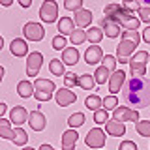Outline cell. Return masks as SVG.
Segmentation results:
<instances>
[{"mask_svg": "<svg viewBox=\"0 0 150 150\" xmlns=\"http://www.w3.org/2000/svg\"><path fill=\"white\" fill-rule=\"evenodd\" d=\"M92 23V11L90 9H79L75 11V25L79 28H86Z\"/></svg>", "mask_w": 150, "mask_h": 150, "instance_id": "obj_17", "label": "cell"}, {"mask_svg": "<svg viewBox=\"0 0 150 150\" xmlns=\"http://www.w3.org/2000/svg\"><path fill=\"white\" fill-rule=\"evenodd\" d=\"M103 62V66H105L107 69H109V71H116V62H118V60H116V56H112V54H105V58L101 60Z\"/></svg>", "mask_w": 150, "mask_h": 150, "instance_id": "obj_35", "label": "cell"}, {"mask_svg": "<svg viewBox=\"0 0 150 150\" xmlns=\"http://www.w3.org/2000/svg\"><path fill=\"white\" fill-rule=\"evenodd\" d=\"M51 96H53V94H47V92H41V90H36L34 92V98H36L38 101H49Z\"/></svg>", "mask_w": 150, "mask_h": 150, "instance_id": "obj_41", "label": "cell"}, {"mask_svg": "<svg viewBox=\"0 0 150 150\" xmlns=\"http://www.w3.org/2000/svg\"><path fill=\"white\" fill-rule=\"evenodd\" d=\"M77 139H79L77 131H75V129H68L62 135V150H73L75 144H77Z\"/></svg>", "mask_w": 150, "mask_h": 150, "instance_id": "obj_16", "label": "cell"}, {"mask_svg": "<svg viewBox=\"0 0 150 150\" xmlns=\"http://www.w3.org/2000/svg\"><path fill=\"white\" fill-rule=\"evenodd\" d=\"M139 2H143V4H148V8H150V0H139Z\"/></svg>", "mask_w": 150, "mask_h": 150, "instance_id": "obj_48", "label": "cell"}, {"mask_svg": "<svg viewBox=\"0 0 150 150\" xmlns=\"http://www.w3.org/2000/svg\"><path fill=\"white\" fill-rule=\"evenodd\" d=\"M124 101L133 109H144L150 105V81L146 77H131L122 88Z\"/></svg>", "mask_w": 150, "mask_h": 150, "instance_id": "obj_1", "label": "cell"}, {"mask_svg": "<svg viewBox=\"0 0 150 150\" xmlns=\"http://www.w3.org/2000/svg\"><path fill=\"white\" fill-rule=\"evenodd\" d=\"M137 13H139V19H141V21L150 25V8H139Z\"/></svg>", "mask_w": 150, "mask_h": 150, "instance_id": "obj_40", "label": "cell"}, {"mask_svg": "<svg viewBox=\"0 0 150 150\" xmlns=\"http://www.w3.org/2000/svg\"><path fill=\"white\" fill-rule=\"evenodd\" d=\"M150 58L146 51H139L129 58V71L133 77H144L146 73V60Z\"/></svg>", "mask_w": 150, "mask_h": 150, "instance_id": "obj_4", "label": "cell"}, {"mask_svg": "<svg viewBox=\"0 0 150 150\" xmlns=\"http://www.w3.org/2000/svg\"><path fill=\"white\" fill-rule=\"evenodd\" d=\"M11 53L15 54V56H25L28 54V45H26V41L25 40H19V38H15V40L11 41Z\"/></svg>", "mask_w": 150, "mask_h": 150, "instance_id": "obj_22", "label": "cell"}, {"mask_svg": "<svg viewBox=\"0 0 150 150\" xmlns=\"http://www.w3.org/2000/svg\"><path fill=\"white\" fill-rule=\"evenodd\" d=\"M13 131H15V137H13V143H15V144H19V146H25V144H26V141H28V135H26V131L23 129V128H15Z\"/></svg>", "mask_w": 150, "mask_h": 150, "instance_id": "obj_31", "label": "cell"}, {"mask_svg": "<svg viewBox=\"0 0 150 150\" xmlns=\"http://www.w3.org/2000/svg\"><path fill=\"white\" fill-rule=\"evenodd\" d=\"M118 150H139V148H137V144H135L133 141H122Z\"/></svg>", "mask_w": 150, "mask_h": 150, "instance_id": "obj_42", "label": "cell"}, {"mask_svg": "<svg viewBox=\"0 0 150 150\" xmlns=\"http://www.w3.org/2000/svg\"><path fill=\"white\" fill-rule=\"evenodd\" d=\"M64 84H66V88H71L75 84H79V77L75 73H66L64 75Z\"/></svg>", "mask_w": 150, "mask_h": 150, "instance_id": "obj_38", "label": "cell"}, {"mask_svg": "<svg viewBox=\"0 0 150 150\" xmlns=\"http://www.w3.org/2000/svg\"><path fill=\"white\" fill-rule=\"evenodd\" d=\"M116 105H118L116 96H107L105 100H103V109H105V111H115Z\"/></svg>", "mask_w": 150, "mask_h": 150, "instance_id": "obj_36", "label": "cell"}, {"mask_svg": "<svg viewBox=\"0 0 150 150\" xmlns=\"http://www.w3.org/2000/svg\"><path fill=\"white\" fill-rule=\"evenodd\" d=\"M58 30H60V36H71L75 32V23L71 17H62L58 21Z\"/></svg>", "mask_w": 150, "mask_h": 150, "instance_id": "obj_20", "label": "cell"}, {"mask_svg": "<svg viewBox=\"0 0 150 150\" xmlns=\"http://www.w3.org/2000/svg\"><path fill=\"white\" fill-rule=\"evenodd\" d=\"M94 122H96V124H107V122H109V115H107V111L105 109L96 111V112H94Z\"/></svg>", "mask_w": 150, "mask_h": 150, "instance_id": "obj_37", "label": "cell"}, {"mask_svg": "<svg viewBox=\"0 0 150 150\" xmlns=\"http://www.w3.org/2000/svg\"><path fill=\"white\" fill-rule=\"evenodd\" d=\"M40 17L45 23H54L56 17H58V4L54 0H43V4L40 8Z\"/></svg>", "mask_w": 150, "mask_h": 150, "instance_id": "obj_6", "label": "cell"}, {"mask_svg": "<svg viewBox=\"0 0 150 150\" xmlns=\"http://www.w3.org/2000/svg\"><path fill=\"white\" fill-rule=\"evenodd\" d=\"M41 66H43V54L34 51V53H30L26 56V75H30V77H36L38 73H40Z\"/></svg>", "mask_w": 150, "mask_h": 150, "instance_id": "obj_7", "label": "cell"}, {"mask_svg": "<svg viewBox=\"0 0 150 150\" xmlns=\"http://www.w3.org/2000/svg\"><path fill=\"white\" fill-rule=\"evenodd\" d=\"M84 60H86V64H98L100 60H103V51L100 45H90L86 49V53H84Z\"/></svg>", "mask_w": 150, "mask_h": 150, "instance_id": "obj_14", "label": "cell"}, {"mask_svg": "<svg viewBox=\"0 0 150 150\" xmlns=\"http://www.w3.org/2000/svg\"><path fill=\"white\" fill-rule=\"evenodd\" d=\"M126 4H133V2H137V0H124Z\"/></svg>", "mask_w": 150, "mask_h": 150, "instance_id": "obj_49", "label": "cell"}, {"mask_svg": "<svg viewBox=\"0 0 150 150\" xmlns=\"http://www.w3.org/2000/svg\"><path fill=\"white\" fill-rule=\"evenodd\" d=\"M28 124H30V128L34 129V131H41V129H45V126H47V120H45V115L41 111H32L30 112V118H28Z\"/></svg>", "mask_w": 150, "mask_h": 150, "instance_id": "obj_13", "label": "cell"}, {"mask_svg": "<svg viewBox=\"0 0 150 150\" xmlns=\"http://www.w3.org/2000/svg\"><path fill=\"white\" fill-rule=\"evenodd\" d=\"M111 75H112V71H109L105 66H100V68L94 71V79H96L98 84H105V83H109Z\"/></svg>", "mask_w": 150, "mask_h": 150, "instance_id": "obj_23", "label": "cell"}, {"mask_svg": "<svg viewBox=\"0 0 150 150\" xmlns=\"http://www.w3.org/2000/svg\"><path fill=\"white\" fill-rule=\"evenodd\" d=\"M84 105L88 107L90 111H100V109H103V100L100 96H96V94H92V96H88L86 100H84Z\"/></svg>", "mask_w": 150, "mask_h": 150, "instance_id": "obj_26", "label": "cell"}, {"mask_svg": "<svg viewBox=\"0 0 150 150\" xmlns=\"http://www.w3.org/2000/svg\"><path fill=\"white\" fill-rule=\"evenodd\" d=\"M34 86H36V90L47 92V94H53V90H56L54 83H53V81H49V79H36Z\"/></svg>", "mask_w": 150, "mask_h": 150, "instance_id": "obj_25", "label": "cell"}, {"mask_svg": "<svg viewBox=\"0 0 150 150\" xmlns=\"http://www.w3.org/2000/svg\"><path fill=\"white\" fill-rule=\"evenodd\" d=\"M100 26H101V30H105V36H109V38H116L120 34V26L116 25L115 21L107 19V17H101Z\"/></svg>", "mask_w": 150, "mask_h": 150, "instance_id": "obj_15", "label": "cell"}, {"mask_svg": "<svg viewBox=\"0 0 150 150\" xmlns=\"http://www.w3.org/2000/svg\"><path fill=\"white\" fill-rule=\"evenodd\" d=\"M28 118H30L28 111L25 107H21V105H15L11 111H9V120H11V124H15V126L25 124V122H28Z\"/></svg>", "mask_w": 150, "mask_h": 150, "instance_id": "obj_12", "label": "cell"}, {"mask_svg": "<svg viewBox=\"0 0 150 150\" xmlns=\"http://www.w3.org/2000/svg\"><path fill=\"white\" fill-rule=\"evenodd\" d=\"M68 124L71 126V129L79 128V126H83V124H84V115H83V112H75V115H71V116H69Z\"/></svg>", "mask_w": 150, "mask_h": 150, "instance_id": "obj_33", "label": "cell"}, {"mask_svg": "<svg viewBox=\"0 0 150 150\" xmlns=\"http://www.w3.org/2000/svg\"><path fill=\"white\" fill-rule=\"evenodd\" d=\"M124 84H126V73L122 71V69L112 71L111 79H109V90H111L112 96H115V94H118L122 88H124Z\"/></svg>", "mask_w": 150, "mask_h": 150, "instance_id": "obj_10", "label": "cell"}, {"mask_svg": "<svg viewBox=\"0 0 150 150\" xmlns=\"http://www.w3.org/2000/svg\"><path fill=\"white\" fill-rule=\"evenodd\" d=\"M54 100L60 107H68V105H71V103H75L77 96H75V92H71L69 88H60V90H56V94H54Z\"/></svg>", "mask_w": 150, "mask_h": 150, "instance_id": "obj_11", "label": "cell"}, {"mask_svg": "<svg viewBox=\"0 0 150 150\" xmlns=\"http://www.w3.org/2000/svg\"><path fill=\"white\" fill-rule=\"evenodd\" d=\"M9 124H11V120L9 118H0V137H4V139H11L15 137V131H11L9 129Z\"/></svg>", "mask_w": 150, "mask_h": 150, "instance_id": "obj_24", "label": "cell"}, {"mask_svg": "<svg viewBox=\"0 0 150 150\" xmlns=\"http://www.w3.org/2000/svg\"><path fill=\"white\" fill-rule=\"evenodd\" d=\"M40 150H54V148L51 146V144H41V146H40Z\"/></svg>", "mask_w": 150, "mask_h": 150, "instance_id": "obj_46", "label": "cell"}, {"mask_svg": "<svg viewBox=\"0 0 150 150\" xmlns=\"http://www.w3.org/2000/svg\"><path fill=\"white\" fill-rule=\"evenodd\" d=\"M53 47H54V49L56 51H60V49H66V38L64 36H54L53 38Z\"/></svg>", "mask_w": 150, "mask_h": 150, "instance_id": "obj_39", "label": "cell"}, {"mask_svg": "<svg viewBox=\"0 0 150 150\" xmlns=\"http://www.w3.org/2000/svg\"><path fill=\"white\" fill-rule=\"evenodd\" d=\"M0 2H2V6H11L13 0H0Z\"/></svg>", "mask_w": 150, "mask_h": 150, "instance_id": "obj_47", "label": "cell"}, {"mask_svg": "<svg viewBox=\"0 0 150 150\" xmlns=\"http://www.w3.org/2000/svg\"><path fill=\"white\" fill-rule=\"evenodd\" d=\"M141 38L143 36H139L137 30H124L122 32V40L116 45V60L120 64H129V58L133 56L135 47L139 45Z\"/></svg>", "mask_w": 150, "mask_h": 150, "instance_id": "obj_3", "label": "cell"}, {"mask_svg": "<svg viewBox=\"0 0 150 150\" xmlns=\"http://www.w3.org/2000/svg\"><path fill=\"white\" fill-rule=\"evenodd\" d=\"M23 150H34V148H30V146H26V148H23Z\"/></svg>", "mask_w": 150, "mask_h": 150, "instance_id": "obj_50", "label": "cell"}, {"mask_svg": "<svg viewBox=\"0 0 150 150\" xmlns=\"http://www.w3.org/2000/svg\"><path fill=\"white\" fill-rule=\"evenodd\" d=\"M83 2L84 0H64V8L69 11H79L83 9Z\"/></svg>", "mask_w": 150, "mask_h": 150, "instance_id": "obj_34", "label": "cell"}, {"mask_svg": "<svg viewBox=\"0 0 150 150\" xmlns=\"http://www.w3.org/2000/svg\"><path fill=\"white\" fill-rule=\"evenodd\" d=\"M143 40H144V41H146V43L150 45V25H148V26L143 30Z\"/></svg>", "mask_w": 150, "mask_h": 150, "instance_id": "obj_43", "label": "cell"}, {"mask_svg": "<svg viewBox=\"0 0 150 150\" xmlns=\"http://www.w3.org/2000/svg\"><path fill=\"white\" fill-rule=\"evenodd\" d=\"M112 120L118 122H139V112L137 109H129V107H116L112 111Z\"/></svg>", "mask_w": 150, "mask_h": 150, "instance_id": "obj_8", "label": "cell"}, {"mask_svg": "<svg viewBox=\"0 0 150 150\" xmlns=\"http://www.w3.org/2000/svg\"><path fill=\"white\" fill-rule=\"evenodd\" d=\"M135 129H137L139 135H143V137H150V120L135 122Z\"/></svg>", "mask_w": 150, "mask_h": 150, "instance_id": "obj_30", "label": "cell"}, {"mask_svg": "<svg viewBox=\"0 0 150 150\" xmlns=\"http://www.w3.org/2000/svg\"><path fill=\"white\" fill-rule=\"evenodd\" d=\"M94 84H96V79H94L90 73L79 75V86H81L83 90H94Z\"/></svg>", "mask_w": 150, "mask_h": 150, "instance_id": "obj_27", "label": "cell"}, {"mask_svg": "<svg viewBox=\"0 0 150 150\" xmlns=\"http://www.w3.org/2000/svg\"><path fill=\"white\" fill-rule=\"evenodd\" d=\"M69 40H71L73 45H81V43H84V41L88 40V34L84 30H75L73 34L69 36Z\"/></svg>", "mask_w": 150, "mask_h": 150, "instance_id": "obj_32", "label": "cell"}, {"mask_svg": "<svg viewBox=\"0 0 150 150\" xmlns=\"http://www.w3.org/2000/svg\"><path fill=\"white\" fill-rule=\"evenodd\" d=\"M6 109H8V107H6V103H0V118L4 116V112H6Z\"/></svg>", "mask_w": 150, "mask_h": 150, "instance_id": "obj_45", "label": "cell"}, {"mask_svg": "<svg viewBox=\"0 0 150 150\" xmlns=\"http://www.w3.org/2000/svg\"><path fill=\"white\" fill-rule=\"evenodd\" d=\"M34 92H36V86L30 81H19V84H17V94L21 98H30V96H34Z\"/></svg>", "mask_w": 150, "mask_h": 150, "instance_id": "obj_21", "label": "cell"}, {"mask_svg": "<svg viewBox=\"0 0 150 150\" xmlns=\"http://www.w3.org/2000/svg\"><path fill=\"white\" fill-rule=\"evenodd\" d=\"M19 4H21L23 8H30L32 6V0H19Z\"/></svg>", "mask_w": 150, "mask_h": 150, "instance_id": "obj_44", "label": "cell"}, {"mask_svg": "<svg viewBox=\"0 0 150 150\" xmlns=\"http://www.w3.org/2000/svg\"><path fill=\"white\" fill-rule=\"evenodd\" d=\"M103 17L115 21L124 30H137L141 25V19L135 17V11L129 6H120V4H107L103 9Z\"/></svg>", "mask_w": 150, "mask_h": 150, "instance_id": "obj_2", "label": "cell"}, {"mask_svg": "<svg viewBox=\"0 0 150 150\" xmlns=\"http://www.w3.org/2000/svg\"><path fill=\"white\" fill-rule=\"evenodd\" d=\"M86 34H88V41L96 45V43H100V41H101L103 30H101V26H90V30H86Z\"/></svg>", "mask_w": 150, "mask_h": 150, "instance_id": "obj_28", "label": "cell"}, {"mask_svg": "<svg viewBox=\"0 0 150 150\" xmlns=\"http://www.w3.org/2000/svg\"><path fill=\"white\" fill-rule=\"evenodd\" d=\"M23 34L30 41H41L45 38V28L40 23H26L25 28H23Z\"/></svg>", "mask_w": 150, "mask_h": 150, "instance_id": "obj_9", "label": "cell"}, {"mask_svg": "<svg viewBox=\"0 0 150 150\" xmlns=\"http://www.w3.org/2000/svg\"><path fill=\"white\" fill-rule=\"evenodd\" d=\"M62 62L68 66H75L79 62V51L77 47H66L62 51Z\"/></svg>", "mask_w": 150, "mask_h": 150, "instance_id": "obj_19", "label": "cell"}, {"mask_svg": "<svg viewBox=\"0 0 150 150\" xmlns=\"http://www.w3.org/2000/svg\"><path fill=\"white\" fill-rule=\"evenodd\" d=\"M49 69H51V73L53 75H66V71H64V62H60L58 58H54V60H51L49 62Z\"/></svg>", "mask_w": 150, "mask_h": 150, "instance_id": "obj_29", "label": "cell"}, {"mask_svg": "<svg viewBox=\"0 0 150 150\" xmlns=\"http://www.w3.org/2000/svg\"><path fill=\"white\" fill-rule=\"evenodd\" d=\"M84 144L90 148H96V150H101L105 146V131L100 129V128H94L86 133L84 137Z\"/></svg>", "mask_w": 150, "mask_h": 150, "instance_id": "obj_5", "label": "cell"}, {"mask_svg": "<svg viewBox=\"0 0 150 150\" xmlns=\"http://www.w3.org/2000/svg\"><path fill=\"white\" fill-rule=\"evenodd\" d=\"M105 129H107V133H109V135H112V137H120V135L126 133L124 122H118V120H109L105 124Z\"/></svg>", "mask_w": 150, "mask_h": 150, "instance_id": "obj_18", "label": "cell"}]
</instances>
